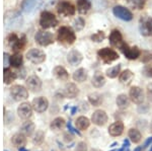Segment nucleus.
Wrapping results in <instances>:
<instances>
[{
	"mask_svg": "<svg viewBox=\"0 0 152 151\" xmlns=\"http://www.w3.org/2000/svg\"><path fill=\"white\" fill-rule=\"evenodd\" d=\"M58 41L65 45H72L76 40L75 33L72 31V28L67 26H62L58 31Z\"/></svg>",
	"mask_w": 152,
	"mask_h": 151,
	"instance_id": "nucleus-1",
	"label": "nucleus"
},
{
	"mask_svg": "<svg viewBox=\"0 0 152 151\" xmlns=\"http://www.w3.org/2000/svg\"><path fill=\"white\" fill-rule=\"evenodd\" d=\"M40 24L43 28H50L57 26L58 20L56 16L53 13H51L50 11H44L41 14Z\"/></svg>",
	"mask_w": 152,
	"mask_h": 151,
	"instance_id": "nucleus-2",
	"label": "nucleus"
},
{
	"mask_svg": "<svg viewBox=\"0 0 152 151\" xmlns=\"http://www.w3.org/2000/svg\"><path fill=\"white\" fill-rule=\"evenodd\" d=\"M97 55H99V57L104 61V63H112L114 62L115 60L119 59V55H118V53L116 51L112 50V49L110 48H102L100 49V50L97 52Z\"/></svg>",
	"mask_w": 152,
	"mask_h": 151,
	"instance_id": "nucleus-3",
	"label": "nucleus"
},
{
	"mask_svg": "<svg viewBox=\"0 0 152 151\" xmlns=\"http://www.w3.org/2000/svg\"><path fill=\"white\" fill-rule=\"evenodd\" d=\"M10 96H12V98L14 101H20L28 98V92L26 89V87L21 86V85H14L10 89Z\"/></svg>",
	"mask_w": 152,
	"mask_h": 151,
	"instance_id": "nucleus-4",
	"label": "nucleus"
},
{
	"mask_svg": "<svg viewBox=\"0 0 152 151\" xmlns=\"http://www.w3.org/2000/svg\"><path fill=\"white\" fill-rule=\"evenodd\" d=\"M26 58L34 64H41L46 59V55L43 51L39 49H31L26 53Z\"/></svg>",
	"mask_w": 152,
	"mask_h": 151,
	"instance_id": "nucleus-5",
	"label": "nucleus"
},
{
	"mask_svg": "<svg viewBox=\"0 0 152 151\" xmlns=\"http://www.w3.org/2000/svg\"><path fill=\"white\" fill-rule=\"evenodd\" d=\"M139 30L141 35L145 36H152V18L144 16L140 19L139 23Z\"/></svg>",
	"mask_w": 152,
	"mask_h": 151,
	"instance_id": "nucleus-6",
	"label": "nucleus"
},
{
	"mask_svg": "<svg viewBox=\"0 0 152 151\" xmlns=\"http://www.w3.org/2000/svg\"><path fill=\"white\" fill-rule=\"evenodd\" d=\"M36 42L41 46H48L54 42V36L50 31H40L35 36Z\"/></svg>",
	"mask_w": 152,
	"mask_h": 151,
	"instance_id": "nucleus-7",
	"label": "nucleus"
},
{
	"mask_svg": "<svg viewBox=\"0 0 152 151\" xmlns=\"http://www.w3.org/2000/svg\"><path fill=\"white\" fill-rule=\"evenodd\" d=\"M113 13L115 14V16H117L118 18L122 19L125 21H130L133 18V14L129 10L128 8L121 5H117L113 8Z\"/></svg>",
	"mask_w": 152,
	"mask_h": 151,
	"instance_id": "nucleus-8",
	"label": "nucleus"
},
{
	"mask_svg": "<svg viewBox=\"0 0 152 151\" xmlns=\"http://www.w3.org/2000/svg\"><path fill=\"white\" fill-rule=\"evenodd\" d=\"M7 41H8V45L10 46V48H12V50H14V51L23 50L24 45H26V38L21 36V38L19 39L18 36L16 35H14V34H11V35L8 36Z\"/></svg>",
	"mask_w": 152,
	"mask_h": 151,
	"instance_id": "nucleus-9",
	"label": "nucleus"
},
{
	"mask_svg": "<svg viewBox=\"0 0 152 151\" xmlns=\"http://www.w3.org/2000/svg\"><path fill=\"white\" fill-rule=\"evenodd\" d=\"M57 10L59 12V14L64 16H70V15H74L75 13V7L72 5L71 3L67 1H60L57 5Z\"/></svg>",
	"mask_w": 152,
	"mask_h": 151,
	"instance_id": "nucleus-10",
	"label": "nucleus"
},
{
	"mask_svg": "<svg viewBox=\"0 0 152 151\" xmlns=\"http://www.w3.org/2000/svg\"><path fill=\"white\" fill-rule=\"evenodd\" d=\"M129 96L131 101H133L134 104H141L145 99V94H144V91L142 90V88L138 86H133L131 89H130Z\"/></svg>",
	"mask_w": 152,
	"mask_h": 151,
	"instance_id": "nucleus-11",
	"label": "nucleus"
},
{
	"mask_svg": "<svg viewBox=\"0 0 152 151\" xmlns=\"http://www.w3.org/2000/svg\"><path fill=\"white\" fill-rule=\"evenodd\" d=\"M120 50L123 52V54L126 56V58H128L130 60H135L140 56L141 52L137 47H134V48H131L127 45L126 43H124L122 45V47L120 48Z\"/></svg>",
	"mask_w": 152,
	"mask_h": 151,
	"instance_id": "nucleus-12",
	"label": "nucleus"
},
{
	"mask_svg": "<svg viewBox=\"0 0 152 151\" xmlns=\"http://www.w3.org/2000/svg\"><path fill=\"white\" fill-rule=\"evenodd\" d=\"M31 106H33V109H35L36 112H38V113H44V112L48 109L49 101L46 97L39 96L34 99Z\"/></svg>",
	"mask_w": 152,
	"mask_h": 151,
	"instance_id": "nucleus-13",
	"label": "nucleus"
},
{
	"mask_svg": "<svg viewBox=\"0 0 152 151\" xmlns=\"http://www.w3.org/2000/svg\"><path fill=\"white\" fill-rule=\"evenodd\" d=\"M91 121L94 122L96 126H104L107 122V115L104 111L97 109L95 111L91 116Z\"/></svg>",
	"mask_w": 152,
	"mask_h": 151,
	"instance_id": "nucleus-14",
	"label": "nucleus"
},
{
	"mask_svg": "<svg viewBox=\"0 0 152 151\" xmlns=\"http://www.w3.org/2000/svg\"><path fill=\"white\" fill-rule=\"evenodd\" d=\"M26 86H28L29 90H31L33 92L40 91L42 88V81L38 76L31 75L26 80Z\"/></svg>",
	"mask_w": 152,
	"mask_h": 151,
	"instance_id": "nucleus-15",
	"label": "nucleus"
},
{
	"mask_svg": "<svg viewBox=\"0 0 152 151\" xmlns=\"http://www.w3.org/2000/svg\"><path fill=\"white\" fill-rule=\"evenodd\" d=\"M18 114L21 119L28 120V119L31 118V114H33V107L28 103L21 104L18 109Z\"/></svg>",
	"mask_w": 152,
	"mask_h": 151,
	"instance_id": "nucleus-16",
	"label": "nucleus"
},
{
	"mask_svg": "<svg viewBox=\"0 0 152 151\" xmlns=\"http://www.w3.org/2000/svg\"><path fill=\"white\" fill-rule=\"evenodd\" d=\"M67 61L71 66H77L81 63L82 61V55L80 52L76 50H72L67 55Z\"/></svg>",
	"mask_w": 152,
	"mask_h": 151,
	"instance_id": "nucleus-17",
	"label": "nucleus"
},
{
	"mask_svg": "<svg viewBox=\"0 0 152 151\" xmlns=\"http://www.w3.org/2000/svg\"><path fill=\"white\" fill-rule=\"evenodd\" d=\"M110 43L112 44L114 47H117V48H121L122 45L125 43L123 41V36H122L121 33L119 31L115 30L113 31L110 35Z\"/></svg>",
	"mask_w": 152,
	"mask_h": 151,
	"instance_id": "nucleus-18",
	"label": "nucleus"
},
{
	"mask_svg": "<svg viewBox=\"0 0 152 151\" xmlns=\"http://www.w3.org/2000/svg\"><path fill=\"white\" fill-rule=\"evenodd\" d=\"M124 132V124L121 121H117L114 124H112L109 128V133L111 136L114 137H118V136H121Z\"/></svg>",
	"mask_w": 152,
	"mask_h": 151,
	"instance_id": "nucleus-19",
	"label": "nucleus"
},
{
	"mask_svg": "<svg viewBox=\"0 0 152 151\" xmlns=\"http://www.w3.org/2000/svg\"><path fill=\"white\" fill-rule=\"evenodd\" d=\"M12 144L15 146L16 148H23L24 145L26 144V135L23 133H18L15 135H13V137L11 138Z\"/></svg>",
	"mask_w": 152,
	"mask_h": 151,
	"instance_id": "nucleus-20",
	"label": "nucleus"
},
{
	"mask_svg": "<svg viewBox=\"0 0 152 151\" xmlns=\"http://www.w3.org/2000/svg\"><path fill=\"white\" fill-rule=\"evenodd\" d=\"M54 75H55L58 79L62 80V81H67L68 78H69L68 72L66 71L65 68L62 66L55 67V69H54Z\"/></svg>",
	"mask_w": 152,
	"mask_h": 151,
	"instance_id": "nucleus-21",
	"label": "nucleus"
},
{
	"mask_svg": "<svg viewBox=\"0 0 152 151\" xmlns=\"http://www.w3.org/2000/svg\"><path fill=\"white\" fill-rule=\"evenodd\" d=\"M78 93H79V90L74 83H68L65 86V94L69 98H74L78 96Z\"/></svg>",
	"mask_w": 152,
	"mask_h": 151,
	"instance_id": "nucleus-22",
	"label": "nucleus"
},
{
	"mask_svg": "<svg viewBox=\"0 0 152 151\" xmlns=\"http://www.w3.org/2000/svg\"><path fill=\"white\" fill-rule=\"evenodd\" d=\"M11 15H9V12H7L5 15V24L6 28H12L14 26V23H16V20H18L19 15L16 12H10Z\"/></svg>",
	"mask_w": 152,
	"mask_h": 151,
	"instance_id": "nucleus-23",
	"label": "nucleus"
},
{
	"mask_svg": "<svg viewBox=\"0 0 152 151\" xmlns=\"http://www.w3.org/2000/svg\"><path fill=\"white\" fill-rule=\"evenodd\" d=\"M92 85L96 88H99V87L104 86L105 83V78L104 76L99 72H96L92 77V81H91Z\"/></svg>",
	"mask_w": 152,
	"mask_h": 151,
	"instance_id": "nucleus-24",
	"label": "nucleus"
},
{
	"mask_svg": "<svg viewBox=\"0 0 152 151\" xmlns=\"http://www.w3.org/2000/svg\"><path fill=\"white\" fill-rule=\"evenodd\" d=\"M91 7L89 0H77V10L80 13H86Z\"/></svg>",
	"mask_w": 152,
	"mask_h": 151,
	"instance_id": "nucleus-25",
	"label": "nucleus"
},
{
	"mask_svg": "<svg viewBox=\"0 0 152 151\" xmlns=\"http://www.w3.org/2000/svg\"><path fill=\"white\" fill-rule=\"evenodd\" d=\"M120 81L122 82V83L124 84H128L130 83V82L132 81V79L134 78V73L131 71V70L127 69L125 70V71H123L120 74Z\"/></svg>",
	"mask_w": 152,
	"mask_h": 151,
	"instance_id": "nucleus-26",
	"label": "nucleus"
},
{
	"mask_svg": "<svg viewBox=\"0 0 152 151\" xmlns=\"http://www.w3.org/2000/svg\"><path fill=\"white\" fill-rule=\"evenodd\" d=\"M117 106L119 107L121 109H127L130 104V99L129 97L126 96V94H120L117 97Z\"/></svg>",
	"mask_w": 152,
	"mask_h": 151,
	"instance_id": "nucleus-27",
	"label": "nucleus"
},
{
	"mask_svg": "<svg viewBox=\"0 0 152 151\" xmlns=\"http://www.w3.org/2000/svg\"><path fill=\"white\" fill-rule=\"evenodd\" d=\"M75 124H76V127L79 129V130L83 131V130H86V129H88V127H89V125H90V122L86 117L81 116L76 120Z\"/></svg>",
	"mask_w": 152,
	"mask_h": 151,
	"instance_id": "nucleus-28",
	"label": "nucleus"
},
{
	"mask_svg": "<svg viewBox=\"0 0 152 151\" xmlns=\"http://www.w3.org/2000/svg\"><path fill=\"white\" fill-rule=\"evenodd\" d=\"M86 78H87V73L85 71V69H83V68L77 69L73 73V79L77 82H83L86 80Z\"/></svg>",
	"mask_w": 152,
	"mask_h": 151,
	"instance_id": "nucleus-29",
	"label": "nucleus"
},
{
	"mask_svg": "<svg viewBox=\"0 0 152 151\" xmlns=\"http://www.w3.org/2000/svg\"><path fill=\"white\" fill-rule=\"evenodd\" d=\"M35 131V124L33 122H26L21 126V133L24 134L26 136H31Z\"/></svg>",
	"mask_w": 152,
	"mask_h": 151,
	"instance_id": "nucleus-30",
	"label": "nucleus"
},
{
	"mask_svg": "<svg viewBox=\"0 0 152 151\" xmlns=\"http://www.w3.org/2000/svg\"><path fill=\"white\" fill-rule=\"evenodd\" d=\"M128 136H129L130 140H131L133 143H139L141 141V138H142V135H141V133L139 132V130L134 129V128H132L129 130Z\"/></svg>",
	"mask_w": 152,
	"mask_h": 151,
	"instance_id": "nucleus-31",
	"label": "nucleus"
},
{
	"mask_svg": "<svg viewBox=\"0 0 152 151\" xmlns=\"http://www.w3.org/2000/svg\"><path fill=\"white\" fill-rule=\"evenodd\" d=\"M16 78V75L14 72H12L9 68H5L3 72V80L5 84H10L14 79Z\"/></svg>",
	"mask_w": 152,
	"mask_h": 151,
	"instance_id": "nucleus-32",
	"label": "nucleus"
},
{
	"mask_svg": "<svg viewBox=\"0 0 152 151\" xmlns=\"http://www.w3.org/2000/svg\"><path fill=\"white\" fill-rule=\"evenodd\" d=\"M88 101H89V103L92 106L97 107L102 103V96L99 93H97V92H94V93H90L88 96Z\"/></svg>",
	"mask_w": 152,
	"mask_h": 151,
	"instance_id": "nucleus-33",
	"label": "nucleus"
},
{
	"mask_svg": "<svg viewBox=\"0 0 152 151\" xmlns=\"http://www.w3.org/2000/svg\"><path fill=\"white\" fill-rule=\"evenodd\" d=\"M38 0H23L21 3V9L24 12H31L35 7Z\"/></svg>",
	"mask_w": 152,
	"mask_h": 151,
	"instance_id": "nucleus-34",
	"label": "nucleus"
},
{
	"mask_svg": "<svg viewBox=\"0 0 152 151\" xmlns=\"http://www.w3.org/2000/svg\"><path fill=\"white\" fill-rule=\"evenodd\" d=\"M10 65L15 68L21 67L23 65V57L19 54H14L10 57Z\"/></svg>",
	"mask_w": 152,
	"mask_h": 151,
	"instance_id": "nucleus-35",
	"label": "nucleus"
},
{
	"mask_svg": "<svg viewBox=\"0 0 152 151\" xmlns=\"http://www.w3.org/2000/svg\"><path fill=\"white\" fill-rule=\"evenodd\" d=\"M120 70H121V65H116L114 67L109 68L107 70V76L110 77V78H116L120 74Z\"/></svg>",
	"mask_w": 152,
	"mask_h": 151,
	"instance_id": "nucleus-36",
	"label": "nucleus"
},
{
	"mask_svg": "<svg viewBox=\"0 0 152 151\" xmlns=\"http://www.w3.org/2000/svg\"><path fill=\"white\" fill-rule=\"evenodd\" d=\"M65 126V120L63 118H56L52 123H51V128L53 130H60Z\"/></svg>",
	"mask_w": 152,
	"mask_h": 151,
	"instance_id": "nucleus-37",
	"label": "nucleus"
},
{
	"mask_svg": "<svg viewBox=\"0 0 152 151\" xmlns=\"http://www.w3.org/2000/svg\"><path fill=\"white\" fill-rule=\"evenodd\" d=\"M127 1L130 5L136 9H142L146 3V0H127Z\"/></svg>",
	"mask_w": 152,
	"mask_h": 151,
	"instance_id": "nucleus-38",
	"label": "nucleus"
},
{
	"mask_svg": "<svg viewBox=\"0 0 152 151\" xmlns=\"http://www.w3.org/2000/svg\"><path fill=\"white\" fill-rule=\"evenodd\" d=\"M104 38H105V36H104V31H97V33H95L94 35L91 36V40L94 41V42H97V43L102 42Z\"/></svg>",
	"mask_w": 152,
	"mask_h": 151,
	"instance_id": "nucleus-39",
	"label": "nucleus"
},
{
	"mask_svg": "<svg viewBox=\"0 0 152 151\" xmlns=\"http://www.w3.org/2000/svg\"><path fill=\"white\" fill-rule=\"evenodd\" d=\"M44 138H45V134H44L43 131H37V134L34 138V143L36 144H41L44 141Z\"/></svg>",
	"mask_w": 152,
	"mask_h": 151,
	"instance_id": "nucleus-40",
	"label": "nucleus"
},
{
	"mask_svg": "<svg viewBox=\"0 0 152 151\" xmlns=\"http://www.w3.org/2000/svg\"><path fill=\"white\" fill-rule=\"evenodd\" d=\"M84 20L81 18H78L77 19L75 20V23H74V26H75V28L77 31H81L82 28H83V26H84Z\"/></svg>",
	"mask_w": 152,
	"mask_h": 151,
	"instance_id": "nucleus-41",
	"label": "nucleus"
},
{
	"mask_svg": "<svg viewBox=\"0 0 152 151\" xmlns=\"http://www.w3.org/2000/svg\"><path fill=\"white\" fill-rule=\"evenodd\" d=\"M75 151H87V145L84 142L78 143L77 146H76Z\"/></svg>",
	"mask_w": 152,
	"mask_h": 151,
	"instance_id": "nucleus-42",
	"label": "nucleus"
},
{
	"mask_svg": "<svg viewBox=\"0 0 152 151\" xmlns=\"http://www.w3.org/2000/svg\"><path fill=\"white\" fill-rule=\"evenodd\" d=\"M3 57H4V66H8L9 64H10V57H9V55L8 54H4L3 55Z\"/></svg>",
	"mask_w": 152,
	"mask_h": 151,
	"instance_id": "nucleus-43",
	"label": "nucleus"
},
{
	"mask_svg": "<svg viewBox=\"0 0 152 151\" xmlns=\"http://www.w3.org/2000/svg\"><path fill=\"white\" fill-rule=\"evenodd\" d=\"M152 143V137H150V138H148V139H147L146 141H145V143H144V145H143V149H145V148H147L148 147L149 145H150Z\"/></svg>",
	"mask_w": 152,
	"mask_h": 151,
	"instance_id": "nucleus-44",
	"label": "nucleus"
},
{
	"mask_svg": "<svg viewBox=\"0 0 152 151\" xmlns=\"http://www.w3.org/2000/svg\"><path fill=\"white\" fill-rule=\"evenodd\" d=\"M130 145V142H129V140L128 139H126V140H124V147H126V146H127V147H128V146Z\"/></svg>",
	"mask_w": 152,
	"mask_h": 151,
	"instance_id": "nucleus-45",
	"label": "nucleus"
},
{
	"mask_svg": "<svg viewBox=\"0 0 152 151\" xmlns=\"http://www.w3.org/2000/svg\"><path fill=\"white\" fill-rule=\"evenodd\" d=\"M141 150H143V148H142V147H137L134 151H141Z\"/></svg>",
	"mask_w": 152,
	"mask_h": 151,
	"instance_id": "nucleus-46",
	"label": "nucleus"
},
{
	"mask_svg": "<svg viewBox=\"0 0 152 151\" xmlns=\"http://www.w3.org/2000/svg\"><path fill=\"white\" fill-rule=\"evenodd\" d=\"M124 149H125V147L123 146V147L121 148V149H119V150H116V151H124Z\"/></svg>",
	"mask_w": 152,
	"mask_h": 151,
	"instance_id": "nucleus-47",
	"label": "nucleus"
},
{
	"mask_svg": "<svg viewBox=\"0 0 152 151\" xmlns=\"http://www.w3.org/2000/svg\"><path fill=\"white\" fill-rule=\"evenodd\" d=\"M149 72H150V74H149V76H151V77H152V69H150V71H149Z\"/></svg>",
	"mask_w": 152,
	"mask_h": 151,
	"instance_id": "nucleus-48",
	"label": "nucleus"
},
{
	"mask_svg": "<svg viewBox=\"0 0 152 151\" xmlns=\"http://www.w3.org/2000/svg\"><path fill=\"white\" fill-rule=\"evenodd\" d=\"M150 132L152 133V123H151V125H150Z\"/></svg>",
	"mask_w": 152,
	"mask_h": 151,
	"instance_id": "nucleus-49",
	"label": "nucleus"
},
{
	"mask_svg": "<svg viewBox=\"0 0 152 151\" xmlns=\"http://www.w3.org/2000/svg\"><path fill=\"white\" fill-rule=\"evenodd\" d=\"M124 151H130V150L128 149V148H127V150H124Z\"/></svg>",
	"mask_w": 152,
	"mask_h": 151,
	"instance_id": "nucleus-50",
	"label": "nucleus"
},
{
	"mask_svg": "<svg viewBox=\"0 0 152 151\" xmlns=\"http://www.w3.org/2000/svg\"><path fill=\"white\" fill-rule=\"evenodd\" d=\"M149 151H152V146H151V148H150V150H149Z\"/></svg>",
	"mask_w": 152,
	"mask_h": 151,
	"instance_id": "nucleus-51",
	"label": "nucleus"
},
{
	"mask_svg": "<svg viewBox=\"0 0 152 151\" xmlns=\"http://www.w3.org/2000/svg\"><path fill=\"white\" fill-rule=\"evenodd\" d=\"M38 1H40V0H38Z\"/></svg>",
	"mask_w": 152,
	"mask_h": 151,
	"instance_id": "nucleus-52",
	"label": "nucleus"
}]
</instances>
